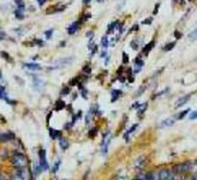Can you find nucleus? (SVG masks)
<instances>
[{
    "mask_svg": "<svg viewBox=\"0 0 197 180\" xmlns=\"http://www.w3.org/2000/svg\"><path fill=\"white\" fill-rule=\"evenodd\" d=\"M0 55H1V57H3V58H4V59H6V60H7V61H10V62H11V61H12V59H11V58H10V55H9V54H7V53H5V52H0Z\"/></svg>",
    "mask_w": 197,
    "mask_h": 180,
    "instance_id": "35",
    "label": "nucleus"
},
{
    "mask_svg": "<svg viewBox=\"0 0 197 180\" xmlns=\"http://www.w3.org/2000/svg\"><path fill=\"white\" fill-rule=\"evenodd\" d=\"M25 69L31 70V71H40L41 70V65L40 64H34V62H29V64H24L23 65Z\"/></svg>",
    "mask_w": 197,
    "mask_h": 180,
    "instance_id": "13",
    "label": "nucleus"
},
{
    "mask_svg": "<svg viewBox=\"0 0 197 180\" xmlns=\"http://www.w3.org/2000/svg\"><path fill=\"white\" fill-rule=\"evenodd\" d=\"M137 30H138V24H135L134 27H132V28H131V29L129 30V33L131 34V33H134V31H137Z\"/></svg>",
    "mask_w": 197,
    "mask_h": 180,
    "instance_id": "42",
    "label": "nucleus"
},
{
    "mask_svg": "<svg viewBox=\"0 0 197 180\" xmlns=\"http://www.w3.org/2000/svg\"><path fill=\"white\" fill-rule=\"evenodd\" d=\"M168 180H178V179H177V178H176L174 175H172V176H171V178H169Z\"/></svg>",
    "mask_w": 197,
    "mask_h": 180,
    "instance_id": "57",
    "label": "nucleus"
},
{
    "mask_svg": "<svg viewBox=\"0 0 197 180\" xmlns=\"http://www.w3.org/2000/svg\"><path fill=\"white\" fill-rule=\"evenodd\" d=\"M46 1H47V0H37V4H38V6H41V7H42V6L45 5Z\"/></svg>",
    "mask_w": 197,
    "mask_h": 180,
    "instance_id": "47",
    "label": "nucleus"
},
{
    "mask_svg": "<svg viewBox=\"0 0 197 180\" xmlns=\"http://www.w3.org/2000/svg\"><path fill=\"white\" fill-rule=\"evenodd\" d=\"M189 37H191V40H195V38H196V30H193V31L189 35Z\"/></svg>",
    "mask_w": 197,
    "mask_h": 180,
    "instance_id": "50",
    "label": "nucleus"
},
{
    "mask_svg": "<svg viewBox=\"0 0 197 180\" xmlns=\"http://www.w3.org/2000/svg\"><path fill=\"white\" fill-rule=\"evenodd\" d=\"M34 42H36V43H37L38 46H40V47H42V45H43V42H42L41 40H35Z\"/></svg>",
    "mask_w": 197,
    "mask_h": 180,
    "instance_id": "52",
    "label": "nucleus"
},
{
    "mask_svg": "<svg viewBox=\"0 0 197 180\" xmlns=\"http://www.w3.org/2000/svg\"><path fill=\"white\" fill-rule=\"evenodd\" d=\"M80 25H81L80 22H73L72 24H70L68 27V34L69 35H73L78 29H80Z\"/></svg>",
    "mask_w": 197,
    "mask_h": 180,
    "instance_id": "12",
    "label": "nucleus"
},
{
    "mask_svg": "<svg viewBox=\"0 0 197 180\" xmlns=\"http://www.w3.org/2000/svg\"><path fill=\"white\" fill-rule=\"evenodd\" d=\"M111 142H112V136L110 135V131H106V133L103 135L102 140H101V154L102 155H106L107 154Z\"/></svg>",
    "mask_w": 197,
    "mask_h": 180,
    "instance_id": "6",
    "label": "nucleus"
},
{
    "mask_svg": "<svg viewBox=\"0 0 197 180\" xmlns=\"http://www.w3.org/2000/svg\"><path fill=\"white\" fill-rule=\"evenodd\" d=\"M87 37H89V38H90V40H91V38H93V37H94V31H93V30H90V31H88V33H87Z\"/></svg>",
    "mask_w": 197,
    "mask_h": 180,
    "instance_id": "44",
    "label": "nucleus"
},
{
    "mask_svg": "<svg viewBox=\"0 0 197 180\" xmlns=\"http://www.w3.org/2000/svg\"><path fill=\"white\" fill-rule=\"evenodd\" d=\"M106 55H107V53H106V52H102V53H101V58H105Z\"/></svg>",
    "mask_w": 197,
    "mask_h": 180,
    "instance_id": "56",
    "label": "nucleus"
},
{
    "mask_svg": "<svg viewBox=\"0 0 197 180\" xmlns=\"http://www.w3.org/2000/svg\"><path fill=\"white\" fill-rule=\"evenodd\" d=\"M0 79H1V72H0Z\"/></svg>",
    "mask_w": 197,
    "mask_h": 180,
    "instance_id": "60",
    "label": "nucleus"
},
{
    "mask_svg": "<svg viewBox=\"0 0 197 180\" xmlns=\"http://www.w3.org/2000/svg\"><path fill=\"white\" fill-rule=\"evenodd\" d=\"M41 167L40 166H38V164H36V166H34V175L35 176H38V174H40L41 173Z\"/></svg>",
    "mask_w": 197,
    "mask_h": 180,
    "instance_id": "30",
    "label": "nucleus"
},
{
    "mask_svg": "<svg viewBox=\"0 0 197 180\" xmlns=\"http://www.w3.org/2000/svg\"><path fill=\"white\" fill-rule=\"evenodd\" d=\"M151 22H153V18H151V17H149V18H147V19H144V21L142 22V24L147 25V24H151Z\"/></svg>",
    "mask_w": 197,
    "mask_h": 180,
    "instance_id": "41",
    "label": "nucleus"
},
{
    "mask_svg": "<svg viewBox=\"0 0 197 180\" xmlns=\"http://www.w3.org/2000/svg\"><path fill=\"white\" fill-rule=\"evenodd\" d=\"M139 106H141V103H138V102H136V103L132 106V108H139Z\"/></svg>",
    "mask_w": 197,
    "mask_h": 180,
    "instance_id": "55",
    "label": "nucleus"
},
{
    "mask_svg": "<svg viewBox=\"0 0 197 180\" xmlns=\"http://www.w3.org/2000/svg\"><path fill=\"white\" fill-rule=\"evenodd\" d=\"M132 180H149L148 179V173H141V174H138L135 179H132Z\"/></svg>",
    "mask_w": 197,
    "mask_h": 180,
    "instance_id": "25",
    "label": "nucleus"
},
{
    "mask_svg": "<svg viewBox=\"0 0 197 180\" xmlns=\"http://www.w3.org/2000/svg\"><path fill=\"white\" fill-rule=\"evenodd\" d=\"M154 46H155V41L153 40V41H150L148 45H146L143 47V49H142V53L144 54V55H148V53L150 52V50L154 48Z\"/></svg>",
    "mask_w": 197,
    "mask_h": 180,
    "instance_id": "14",
    "label": "nucleus"
},
{
    "mask_svg": "<svg viewBox=\"0 0 197 180\" xmlns=\"http://www.w3.org/2000/svg\"><path fill=\"white\" fill-rule=\"evenodd\" d=\"M10 162L15 168H25L28 166V157L23 152L15 151L10 157Z\"/></svg>",
    "mask_w": 197,
    "mask_h": 180,
    "instance_id": "1",
    "label": "nucleus"
},
{
    "mask_svg": "<svg viewBox=\"0 0 197 180\" xmlns=\"http://www.w3.org/2000/svg\"><path fill=\"white\" fill-rule=\"evenodd\" d=\"M91 117H93V114H91L90 112H88V113H87V115H85V125H87V126H88V125H90Z\"/></svg>",
    "mask_w": 197,
    "mask_h": 180,
    "instance_id": "32",
    "label": "nucleus"
},
{
    "mask_svg": "<svg viewBox=\"0 0 197 180\" xmlns=\"http://www.w3.org/2000/svg\"><path fill=\"white\" fill-rule=\"evenodd\" d=\"M72 61H73V58H72V57H69V58H61V59H58V60H55V61L52 62L49 69H60V67H65V66L70 65Z\"/></svg>",
    "mask_w": 197,
    "mask_h": 180,
    "instance_id": "5",
    "label": "nucleus"
},
{
    "mask_svg": "<svg viewBox=\"0 0 197 180\" xmlns=\"http://www.w3.org/2000/svg\"><path fill=\"white\" fill-rule=\"evenodd\" d=\"M15 1H16V5H17V6H24L23 0H15Z\"/></svg>",
    "mask_w": 197,
    "mask_h": 180,
    "instance_id": "51",
    "label": "nucleus"
},
{
    "mask_svg": "<svg viewBox=\"0 0 197 180\" xmlns=\"http://www.w3.org/2000/svg\"><path fill=\"white\" fill-rule=\"evenodd\" d=\"M190 111L189 109H186V111H184V112H181V113H179L178 115H176V118H177V120H180V119H183L184 117H185V115L189 113Z\"/></svg>",
    "mask_w": 197,
    "mask_h": 180,
    "instance_id": "29",
    "label": "nucleus"
},
{
    "mask_svg": "<svg viewBox=\"0 0 197 180\" xmlns=\"http://www.w3.org/2000/svg\"><path fill=\"white\" fill-rule=\"evenodd\" d=\"M0 180H9V179H7V176H5L4 174L0 173Z\"/></svg>",
    "mask_w": 197,
    "mask_h": 180,
    "instance_id": "53",
    "label": "nucleus"
},
{
    "mask_svg": "<svg viewBox=\"0 0 197 180\" xmlns=\"http://www.w3.org/2000/svg\"><path fill=\"white\" fill-rule=\"evenodd\" d=\"M159 6H160V4H156V5H155V10H154V15H156V13H157V9H159Z\"/></svg>",
    "mask_w": 197,
    "mask_h": 180,
    "instance_id": "54",
    "label": "nucleus"
},
{
    "mask_svg": "<svg viewBox=\"0 0 197 180\" xmlns=\"http://www.w3.org/2000/svg\"><path fill=\"white\" fill-rule=\"evenodd\" d=\"M65 9H66V6H50V7H48L47 10H46V13L47 15H52V13H57V12H61V11H64Z\"/></svg>",
    "mask_w": 197,
    "mask_h": 180,
    "instance_id": "10",
    "label": "nucleus"
},
{
    "mask_svg": "<svg viewBox=\"0 0 197 180\" xmlns=\"http://www.w3.org/2000/svg\"><path fill=\"white\" fill-rule=\"evenodd\" d=\"M146 164H147V159H146V156H143V155H142V156H138V157L134 161V167H135L137 171H141Z\"/></svg>",
    "mask_w": 197,
    "mask_h": 180,
    "instance_id": "8",
    "label": "nucleus"
},
{
    "mask_svg": "<svg viewBox=\"0 0 197 180\" xmlns=\"http://www.w3.org/2000/svg\"><path fill=\"white\" fill-rule=\"evenodd\" d=\"M60 160H58L55 163H54V166H53V168H52V172H53V173H57L58 172V169H59V167H60Z\"/></svg>",
    "mask_w": 197,
    "mask_h": 180,
    "instance_id": "33",
    "label": "nucleus"
},
{
    "mask_svg": "<svg viewBox=\"0 0 197 180\" xmlns=\"http://www.w3.org/2000/svg\"><path fill=\"white\" fill-rule=\"evenodd\" d=\"M118 24H119V22H118V21H114V22L110 23V24H108V29H107V33H108V34L113 33V31H114V29H115V27H117Z\"/></svg>",
    "mask_w": 197,
    "mask_h": 180,
    "instance_id": "21",
    "label": "nucleus"
},
{
    "mask_svg": "<svg viewBox=\"0 0 197 180\" xmlns=\"http://www.w3.org/2000/svg\"><path fill=\"white\" fill-rule=\"evenodd\" d=\"M174 36H176V38H180V37H181V33L178 31V30H176V31H174Z\"/></svg>",
    "mask_w": 197,
    "mask_h": 180,
    "instance_id": "49",
    "label": "nucleus"
},
{
    "mask_svg": "<svg viewBox=\"0 0 197 180\" xmlns=\"http://www.w3.org/2000/svg\"><path fill=\"white\" fill-rule=\"evenodd\" d=\"M189 1H192V0H189Z\"/></svg>",
    "mask_w": 197,
    "mask_h": 180,
    "instance_id": "62",
    "label": "nucleus"
},
{
    "mask_svg": "<svg viewBox=\"0 0 197 180\" xmlns=\"http://www.w3.org/2000/svg\"><path fill=\"white\" fill-rule=\"evenodd\" d=\"M184 180H197V179H196V174L193 173V174H191V175H189L188 178H185V179H184Z\"/></svg>",
    "mask_w": 197,
    "mask_h": 180,
    "instance_id": "43",
    "label": "nucleus"
},
{
    "mask_svg": "<svg viewBox=\"0 0 197 180\" xmlns=\"http://www.w3.org/2000/svg\"><path fill=\"white\" fill-rule=\"evenodd\" d=\"M88 3H90V0H83V4H88Z\"/></svg>",
    "mask_w": 197,
    "mask_h": 180,
    "instance_id": "58",
    "label": "nucleus"
},
{
    "mask_svg": "<svg viewBox=\"0 0 197 180\" xmlns=\"http://www.w3.org/2000/svg\"><path fill=\"white\" fill-rule=\"evenodd\" d=\"M172 175L173 173L171 169L162 168V169H156V171L148 173V179L149 180H168Z\"/></svg>",
    "mask_w": 197,
    "mask_h": 180,
    "instance_id": "2",
    "label": "nucleus"
},
{
    "mask_svg": "<svg viewBox=\"0 0 197 180\" xmlns=\"http://www.w3.org/2000/svg\"><path fill=\"white\" fill-rule=\"evenodd\" d=\"M15 139V135L12 132H4V133H0V142H10V140H14Z\"/></svg>",
    "mask_w": 197,
    "mask_h": 180,
    "instance_id": "9",
    "label": "nucleus"
},
{
    "mask_svg": "<svg viewBox=\"0 0 197 180\" xmlns=\"http://www.w3.org/2000/svg\"><path fill=\"white\" fill-rule=\"evenodd\" d=\"M0 99H4V100H7V95H6V90L4 86L0 85Z\"/></svg>",
    "mask_w": 197,
    "mask_h": 180,
    "instance_id": "28",
    "label": "nucleus"
},
{
    "mask_svg": "<svg viewBox=\"0 0 197 180\" xmlns=\"http://www.w3.org/2000/svg\"><path fill=\"white\" fill-rule=\"evenodd\" d=\"M176 120H177L176 115H173V117H171V118H168V119L164 120V121L161 123V127H166V126H171V125H173Z\"/></svg>",
    "mask_w": 197,
    "mask_h": 180,
    "instance_id": "18",
    "label": "nucleus"
},
{
    "mask_svg": "<svg viewBox=\"0 0 197 180\" xmlns=\"http://www.w3.org/2000/svg\"><path fill=\"white\" fill-rule=\"evenodd\" d=\"M137 126H138V124H134L132 126H131L130 128H129V130L125 132V135H124V139L126 140V142H129V137L131 136V135H132L134 133V131L136 130V128H137Z\"/></svg>",
    "mask_w": 197,
    "mask_h": 180,
    "instance_id": "15",
    "label": "nucleus"
},
{
    "mask_svg": "<svg viewBox=\"0 0 197 180\" xmlns=\"http://www.w3.org/2000/svg\"><path fill=\"white\" fill-rule=\"evenodd\" d=\"M127 62H129V55L124 52L123 53V64H127Z\"/></svg>",
    "mask_w": 197,
    "mask_h": 180,
    "instance_id": "40",
    "label": "nucleus"
},
{
    "mask_svg": "<svg viewBox=\"0 0 197 180\" xmlns=\"http://www.w3.org/2000/svg\"><path fill=\"white\" fill-rule=\"evenodd\" d=\"M52 34H53V29H49V30L45 31V35H46L47 38H50V37H52Z\"/></svg>",
    "mask_w": 197,
    "mask_h": 180,
    "instance_id": "39",
    "label": "nucleus"
},
{
    "mask_svg": "<svg viewBox=\"0 0 197 180\" xmlns=\"http://www.w3.org/2000/svg\"><path fill=\"white\" fill-rule=\"evenodd\" d=\"M83 72L87 73V74H89V73L91 72V67H90V65H85V66L83 67Z\"/></svg>",
    "mask_w": 197,
    "mask_h": 180,
    "instance_id": "37",
    "label": "nucleus"
},
{
    "mask_svg": "<svg viewBox=\"0 0 197 180\" xmlns=\"http://www.w3.org/2000/svg\"><path fill=\"white\" fill-rule=\"evenodd\" d=\"M38 159H40V162H38V166L41 167L42 171H47L48 169V162H47V159H46V151L43 149H40L38 150Z\"/></svg>",
    "mask_w": 197,
    "mask_h": 180,
    "instance_id": "7",
    "label": "nucleus"
},
{
    "mask_svg": "<svg viewBox=\"0 0 197 180\" xmlns=\"http://www.w3.org/2000/svg\"><path fill=\"white\" fill-rule=\"evenodd\" d=\"M147 107H148V103H147V102H146V103H142V105L139 106V108H138V115H142L144 112H146Z\"/></svg>",
    "mask_w": 197,
    "mask_h": 180,
    "instance_id": "26",
    "label": "nucleus"
},
{
    "mask_svg": "<svg viewBox=\"0 0 197 180\" xmlns=\"http://www.w3.org/2000/svg\"><path fill=\"white\" fill-rule=\"evenodd\" d=\"M101 46H102V48H105V49L108 47V38H107V36H103V37L101 38Z\"/></svg>",
    "mask_w": 197,
    "mask_h": 180,
    "instance_id": "27",
    "label": "nucleus"
},
{
    "mask_svg": "<svg viewBox=\"0 0 197 180\" xmlns=\"http://www.w3.org/2000/svg\"><path fill=\"white\" fill-rule=\"evenodd\" d=\"M15 16L17 19H23L24 18V6H18V9L15 10Z\"/></svg>",
    "mask_w": 197,
    "mask_h": 180,
    "instance_id": "17",
    "label": "nucleus"
},
{
    "mask_svg": "<svg viewBox=\"0 0 197 180\" xmlns=\"http://www.w3.org/2000/svg\"><path fill=\"white\" fill-rule=\"evenodd\" d=\"M49 136L52 139H57L60 137V131L58 130H53V128H49Z\"/></svg>",
    "mask_w": 197,
    "mask_h": 180,
    "instance_id": "20",
    "label": "nucleus"
},
{
    "mask_svg": "<svg viewBox=\"0 0 197 180\" xmlns=\"http://www.w3.org/2000/svg\"><path fill=\"white\" fill-rule=\"evenodd\" d=\"M174 46H176V42H169V43H167V45L164 47V50H165V52H167V50H171Z\"/></svg>",
    "mask_w": 197,
    "mask_h": 180,
    "instance_id": "31",
    "label": "nucleus"
},
{
    "mask_svg": "<svg viewBox=\"0 0 197 180\" xmlns=\"http://www.w3.org/2000/svg\"><path fill=\"white\" fill-rule=\"evenodd\" d=\"M31 174L30 172L25 168H16L11 174V180H30Z\"/></svg>",
    "mask_w": 197,
    "mask_h": 180,
    "instance_id": "4",
    "label": "nucleus"
},
{
    "mask_svg": "<svg viewBox=\"0 0 197 180\" xmlns=\"http://www.w3.org/2000/svg\"><path fill=\"white\" fill-rule=\"evenodd\" d=\"M90 17H91V15H90V13H85V15H83V16H82L81 21H78V22H80V23H82V22H87Z\"/></svg>",
    "mask_w": 197,
    "mask_h": 180,
    "instance_id": "34",
    "label": "nucleus"
},
{
    "mask_svg": "<svg viewBox=\"0 0 197 180\" xmlns=\"http://www.w3.org/2000/svg\"><path fill=\"white\" fill-rule=\"evenodd\" d=\"M190 99H191V95H185V96L180 97L179 100H177V101H176L174 107H176V108H178V107H181V106H184V105H186V102H188Z\"/></svg>",
    "mask_w": 197,
    "mask_h": 180,
    "instance_id": "11",
    "label": "nucleus"
},
{
    "mask_svg": "<svg viewBox=\"0 0 197 180\" xmlns=\"http://www.w3.org/2000/svg\"><path fill=\"white\" fill-rule=\"evenodd\" d=\"M111 95H112L111 101H112V102H115L118 99H119V97L123 95V93L120 91V90H118V89H113L112 91H111Z\"/></svg>",
    "mask_w": 197,
    "mask_h": 180,
    "instance_id": "16",
    "label": "nucleus"
},
{
    "mask_svg": "<svg viewBox=\"0 0 197 180\" xmlns=\"http://www.w3.org/2000/svg\"><path fill=\"white\" fill-rule=\"evenodd\" d=\"M96 132H97V127H94L93 130H90L89 136H90V137H95V136H96Z\"/></svg>",
    "mask_w": 197,
    "mask_h": 180,
    "instance_id": "38",
    "label": "nucleus"
},
{
    "mask_svg": "<svg viewBox=\"0 0 197 180\" xmlns=\"http://www.w3.org/2000/svg\"><path fill=\"white\" fill-rule=\"evenodd\" d=\"M130 46H131V47H132L134 49H137V48H138V45H137V41H132V42H131V43H130Z\"/></svg>",
    "mask_w": 197,
    "mask_h": 180,
    "instance_id": "45",
    "label": "nucleus"
},
{
    "mask_svg": "<svg viewBox=\"0 0 197 180\" xmlns=\"http://www.w3.org/2000/svg\"><path fill=\"white\" fill-rule=\"evenodd\" d=\"M196 114H197V113L193 111V112L191 113V115H190V118H189V119H190V120H195V119H196Z\"/></svg>",
    "mask_w": 197,
    "mask_h": 180,
    "instance_id": "48",
    "label": "nucleus"
},
{
    "mask_svg": "<svg viewBox=\"0 0 197 180\" xmlns=\"http://www.w3.org/2000/svg\"><path fill=\"white\" fill-rule=\"evenodd\" d=\"M196 162L195 161H188V162H181L179 164H176L173 167V172L176 174H183V173H189L195 169Z\"/></svg>",
    "mask_w": 197,
    "mask_h": 180,
    "instance_id": "3",
    "label": "nucleus"
},
{
    "mask_svg": "<svg viewBox=\"0 0 197 180\" xmlns=\"http://www.w3.org/2000/svg\"><path fill=\"white\" fill-rule=\"evenodd\" d=\"M174 1H179V0H174Z\"/></svg>",
    "mask_w": 197,
    "mask_h": 180,
    "instance_id": "61",
    "label": "nucleus"
},
{
    "mask_svg": "<svg viewBox=\"0 0 197 180\" xmlns=\"http://www.w3.org/2000/svg\"><path fill=\"white\" fill-rule=\"evenodd\" d=\"M112 180H127V175L126 174H122V173H118V174H115L112 178Z\"/></svg>",
    "mask_w": 197,
    "mask_h": 180,
    "instance_id": "23",
    "label": "nucleus"
},
{
    "mask_svg": "<svg viewBox=\"0 0 197 180\" xmlns=\"http://www.w3.org/2000/svg\"><path fill=\"white\" fill-rule=\"evenodd\" d=\"M60 94H61V95H68V94H70V88H69V86H64Z\"/></svg>",
    "mask_w": 197,
    "mask_h": 180,
    "instance_id": "36",
    "label": "nucleus"
},
{
    "mask_svg": "<svg viewBox=\"0 0 197 180\" xmlns=\"http://www.w3.org/2000/svg\"><path fill=\"white\" fill-rule=\"evenodd\" d=\"M63 108H65V102L61 101V100H58V101L55 102V109H57V111H60V109H63Z\"/></svg>",
    "mask_w": 197,
    "mask_h": 180,
    "instance_id": "24",
    "label": "nucleus"
},
{
    "mask_svg": "<svg viewBox=\"0 0 197 180\" xmlns=\"http://www.w3.org/2000/svg\"><path fill=\"white\" fill-rule=\"evenodd\" d=\"M59 145H60V148H61L63 150L68 149V147H69V142H68V139L61 137V138H60V143H59Z\"/></svg>",
    "mask_w": 197,
    "mask_h": 180,
    "instance_id": "22",
    "label": "nucleus"
},
{
    "mask_svg": "<svg viewBox=\"0 0 197 180\" xmlns=\"http://www.w3.org/2000/svg\"><path fill=\"white\" fill-rule=\"evenodd\" d=\"M33 82H34V86L37 89V90H40L41 88H42V85H43V82L38 78L37 76H33Z\"/></svg>",
    "mask_w": 197,
    "mask_h": 180,
    "instance_id": "19",
    "label": "nucleus"
},
{
    "mask_svg": "<svg viewBox=\"0 0 197 180\" xmlns=\"http://www.w3.org/2000/svg\"><path fill=\"white\" fill-rule=\"evenodd\" d=\"M97 50V47L96 46H94V48H91V52H90V57H93L94 54H95V52Z\"/></svg>",
    "mask_w": 197,
    "mask_h": 180,
    "instance_id": "46",
    "label": "nucleus"
},
{
    "mask_svg": "<svg viewBox=\"0 0 197 180\" xmlns=\"http://www.w3.org/2000/svg\"><path fill=\"white\" fill-rule=\"evenodd\" d=\"M97 3H103V0H97Z\"/></svg>",
    "mask_w": 197,
    "mask_h": 180,
    "instance_id": "59",
    "label": "nucleus"
}]
</instances>
